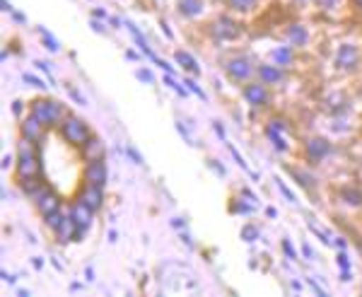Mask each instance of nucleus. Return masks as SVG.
I'll list each match as a JSON object with an SVG mask.
<instances>
[{
    "instance_id": "nucleus-1",
    "label": "nucleus",
    "mask_w": 362,
    "mask_h": 297,
    "mask_svg": "<svg viewBox=\"0 0 362 297\" xmlns=\"http://www.w3.org/2000/svg\"><path fill=\"white\" fill-rule=\"evenodd\" d=\"M29 114L44 128H61V124L66 121V109L58 102H54V99H37L32 104V112Z\"/></svg>"
},
{
    "instance_id": "nucleus-2",
    "label": "nucleus",
    "mask_w": 362,
    "mask_h": 297,
    "mask_svg": "<svg viewBox=\"0 0 362 297\" xmlns=\"http://www.w3.org/2000/svg\"><path fill=\"white\" fill-rule=\"evenodd\" d=\"M20 162H17V174L20 179H29V177H39V157H37V143L22 138L20 141Z\"/></svg>"
},
{
    "instance_id": "nucleus-3",
    "label": "nucleus",
    "mask_w": 362,
    "mask_h": 297,
    "mask_svg": "<svg viewBox=\"0 0 362 297\" xmlns=\"http://www.w3.org/2000/svg\"><path fill=\"white\" fill-rule=\"evenodd\" d=\"M61 136L66 138V143L70 145H78V148H83V145L92 138V131L87 128L85 121H80L78 116H66V121L61 124Z\"/></svg>"
},
{
    "instance_id": "nucleus-4",
    "label": "nucleus",
    "mask_w": 362,
    "mask_h": 297,
    "mask_svg": "<svg viewBox=\"0 0 362 297\" xmlns=\"http://www.w3.org/2000/svg\"><path fill=\"white\" fill-rule=\"evenodd\" d=\"M225 71L230 75V80H235V83H247L251 75H254V63H251L249 56H235L227 61Z\"/></svg>"
},
{
    "instance_id": "nucleus-5",
    "label": "nucleus",
    "mask_w": 362,
    "mask_h": 297,
    "mask_svg": "<svg viewBox=\"0 0 362 297\" xmlns=\"http://www.w3.org/2000/svg\"><path fill=\"white\" fill-rule=\"evenodd\" d=\"M68 215H70V220L75 223V240H83L85 230L92 225V215H95V211H92L85 201H78L73 208H70Z\"/></svg>"
},
{
    "instance_id": "nucleus-6",
    "label": "nucleus",
    "mask_w": 362,
    "mask_h": 297,
    "mask_svg": "<svg viewBox=\"0 0 362 297\" xmlns=\"http://www.w3.org/2000/svg\"><path fill=\"white\" fill-rule=\"evenodd\" d=\"M34 203H37V211L42 213L44 218H46V215H51V213H56V211H61V198H58L46 184L37 191Z\"/></svg>"
},
{
    "instance_id": "nucleus-7",
    "label": "nucleus",
    "mask_w": 362,
    "mask_h": 297,
    "mask_svg": "<svg viewBox=\"0 0 362 297\" xmlns=\"http://www.w3.org/2000/svg\"><path fill=\"white\" fill-rule=\"evenodd\" d=\"M244 99L251 104V107H266L271 102V92H268V85L259 83H247L244 85Z\"/></svg>"
},
{
    "instance_id": "nucleus-8",
    "label": "nucleus",
    "mask_w": 362,
    "mask_h": 297,
    "mask_svg": "<svg viewBox=\"0 0 362 297\" xmlns=\"http://www.w3.org/2000/svg\"><path fill=\"white\" fill-rule=\"evenodd\" d=\"M213 37L220 39V42H230V39L239 37V25L235 20H230V17H220L213 25Z\"/></svg>"
},
{
    "instance_id": "nucleus-9",
    "label": "nucleus",
    "mask_w": 362,
    "mask_h": 297,
    "mask_svg": "<svg viewBox=\"0 0 362 297\" xmlns=\"http://www.w3.org/2000/svg\"><path fill=\"white\" fill-rule=\"evenodd\" d=\"M256 75L264 85H280L285 80V68L276 66V63H264L256 68Z\"/></svg>"
},
{
    "instance_id": "nucleus-10",
    "label": "nucleus",
    "mask_w": 362,
    "mask_h": 297,
    "mask_svg": "<svg viewBox=\"0 0 362 297\" xmlns=\"http://www.w3.org/2000/svg\"><path fill=\"white\" fill-rule=\"evenodd\" d=\"M336 66L341 68V71H355V68L360 66V54L355 46L350 44H343L341 51H338V58H336Z\"/></svg>"
},
{
    "instance_id": "nucleus-11",
    "label": "nucleus",
    "mask_w": 362,
    "mask_h": 297,
    "mask_svg": "<svg viewBox=\"0 0 362 297\" xmlns=\"http://www.w3.org/2000/svg\"><path fill=\"white\" fill-rule=\"evenodd\" d=\"M104 182H107V167H104V162L102 160L87 162V167H85V184L99 186V189H102Z\"/></svg>"
},
{
    "instance_id": "nucleus-12",
    "label": "nucleus",
    "mask_w": 362,
    "mask_h": 297,
    "mask_svg": "<svg viewBox=\"0 0 362 297\" xmlns=\"http://www.w3.org/2000/svg\"><path fill=\"white\" fill-rule=\"evenodd\" d=\"M44 131L46 128L39 124L37 119H34L32 114H29V119L22 121V138H27V141H32V143H42L44 141Z\"/></svg>"
},
{
    "instance_id": "nucleus-13",
    "label": "nucleus",
    "mask_w": 362,
    "mask_h": 297,
    "mask_svg": "<svg viewBox=\"0 0 362 297\" xmlns=\"http://www.w3.org/2000/svg\"><path fill=\"white\" fill-rule=\"evenodd\" d=\"M329 153H331V143L324 141V138H314V141L307 143V155L312 157L314 162L324 160V157L329 155Z\"/></svg>"
},
{
    "instance_id": "nucleus-14",
    "label": "nucleus",
    "mask_w": 362,
    "mask_h": 297,
    "mask_svg": "<svg viewBox=\"0 0 362 297\" xmlns=\"http://www.w3.org/2000/svg\"><path fill=\"white\" fill-rule=\"evenodd\" d=\"M271 61L276 63V66H280V68H290V66H293V61H295L293 46H278V49H273Z\"/></svg>"
},
{
    "instance_id": "nucleus-15",
    "label": "nucleus",
    "mask_w": 362,
    "mask_h": 297,
    "mask_svg": "<svg viewBox=\"0 0 362 297\" xmlns=\"http://www.w3.org/2000/svg\"><path fill=\"white\" fill-rule=\"evenodd\" d=\"M80 201H85L92 211H99V206H102V189H99V186L85 184L83 194H80Z\"/></svg>"
},
{
    "instance_id": "nucleus-16",
    "label": "nucleus",
    "mask_w": 362,
    "mask_h": 297,
    "mask_svg": "<svg viewBox=\"0 0 362 297\" xmlns=\"http://www.w3.org/2000/svg\"><path fill=\"white\" fill-rule=\"evenodd\" d=\"M83 157H85V162L102 160V143H99L95 136H92L90 141L83 145Z\"/></svg>"
},
{
    "instance_id": "nucleus-17",
    "label": "nucleus",
    "mask_w": 362,
    "mask_h": 297,
    "mask_svg": "<svg viewBox=\"0 0 362 297\" xmlns=\"http://www.w3.org/2000/svg\"><path fill=\"white\" fill-rule=\"evenodd\" d=\"M307 39H309V34H307V29L302 27V25H293V27L288 29V42H290V46H305Z\"/></svg>"
},
{
    "instance_id": "nucleus-18",
    "label": "nucleus",
    "mask_w": 362,
    "mask_h": 297,
    "mask_svg": "<svg viewBox=\"0 0 362 297\" xmlns=\"http://www.w3.org/2000/svg\"><path fill=\"white\" fill-rule=\"evenodd\" d=\"M177 8H179V13H181V15H186V17H194V15L201 13L203 3H201V0H179V3H177Z\"/></svg>"
},
{
    "instance_id": "nucleus-19",
    "label": "nucleus",
    "mask_w": 362,
    "mask_h": 297,
    "mask_svg": "<svg viewBox=\"0 0 362 297\" xmlns=\"http://www.w3.org/2000/svg\"><path fill=\"white\" fill-rule=\"evenodd\" d=\"M177 61L181 63V68H186L189 73H201V68H198V63H196V58L191 56V54H186V51H177Z\"/></svg>"
},
{
    "instance_id": "nucleus-20",
    "label": "nucleus",
    "mask_w": 362,
    "mask_h": 297,
    "mask_svg": "<svg viewBox=\"0 0 362 297\" xmlns=\"http://www.w3.org/2000/svg\"><path fill=\"white\" fill-rule=\"evenodd\" d=\"M254 3L256 0H230V5L235 10H239V13H247V10L254 8Z\"/></svg>"
},
{
    "instance_id": "nucleus-21",
    "label": "nucleus",
    "mask_w": 362,
    "mask_h": 297,
    "mask_svg": "<svg viewBox=\"0 0 362 297\" xmlns=\"http://www.w3.org/2000/svg\"><path fill=\"white\" fill-rule=\"evenodd\" d=\"M242 237H244L247 242H251V240H256V237H259V230H256L254 225H247V227L242 230Z\"/></svg>"
},
{
    "instance_id": "nucleus-22",
    "label": "nucleus",
    "mask_w": 362,
    "mask_h": 297,
    "mask_svg": "<svg viewBox=\"0 0 362 297\" xmlns=\"http://www.w3.org/2000/svg\"><path fill=\"white\" fill-rule=\"evenodd\" d=\"M42 37H44V42H46V46H49L51 51H58V42L54 37H51L49 32H46V29H42Z\"/></svg>"
},
{
    "instance_id": "nucleus-23",
    "label": "nucleus",
    "mask_w": 362,
    "mask_h": 297,
    "mask_svg": "<svg viewBox=\"0 0 362 297\" xmlns=\"http://www.w3.org/2000/svg\"><path fill=\"white\" fill-rule=\"evenodd\" d=\"M165 83H167L169 87H172V90H177L179 95H186V90H184V87H181L179 83H177V80L172 78V75H167V78H165Z\"/></svg>"
},
{
    "instance_id": "nucleus-24",
    "label": "nucleus",
    "mask_w": 362,
    "mask_h": 297,
    "mask_svg": "<svg viewBox=\"0 0 362 297\" xmlns=\"http://www.w3.org/2000/svg\"><path fill=\"white\" fill-rule=\"evenodd\" d=\"M25 80H27V83H32L34 87H42V90H44V87H46V83H44V80H39V78H34V75H25Z\"/></svg>"
},
{
    "instance_id": "nucleus-25",
    "label": "nucleus",
    "mask_w": 362,
    "mask_h": 297,
    "mask_svg": "<svg viewBox=\"0 0 362 297\" xmlns=\"http://www.w3.org/2000/svg\"><path fill=\"white\" fill-rule=\"evenodd\" d=\"M184 85H189V90H191V92H196L198 97H206V95H203V90H201V87H198V85L194 83V80H186Z\"/></svg>"
},
{
    "instance_id": "nucleus-26",
    "label": "nucleus",
    "mask_w": 362,
    "mask_h": 297,
    "mask_svg": "<svg viewBox=\"0 0 362 297\" xmlns=\"http://www.w3.org/2000/svg\"><path fill=\"white\" fill-rule=\"evenodd\" d=\"M230 153H232V155H235L237 165H239V167H242V170H247V162H244V160H242V155H239V153H237V150H235V148H230Z\"/></svg>"
},
{
    "instance_id": "nucleus-27",
    "label": "nucleus",
    "mask_w": 362,
    "mask_h": 297,
    "mask_svg": "<svg viewBox=\"0 0 362 297\" xmlns=\"http://www.w3.org/2000/svg\"><path fill=\"white\" fill-rule=\"evenodd\" d=\"M128 157H131L133 162H138V165L143 162V157H140V153H136V148H128Z\"/></svg>"
},
{
    "instance_id": "nucleus-28",
    "label": "nucleus",
    "mask_w": 362,
    "mask_h": 297,
    "mask_svg": "<svg viewBox=\"0 0 362 297\" xmlns=\"http://www.w3.org/2000/svg\"><path fill=\"white\" fill-rule=\"evenodd\" d=\"M317 3H319V8H334L338 0H317Z\"/></svg>"
},
{
    "instance_id": "nucleus-29",
    "label": "nucleus",
    "mask_w": 362,
    "mask_h": 297,
    "mask_svg": "<svg viewBox=\"0 0 362 297\" xmlns=\"http://www.w3.org/2000/svg\"><path fill=\"white\" fill-rule=\"evenodd\" d=\"M138 78H143L145 83H153V75H150L148 71H138Z\"/></svg>"
},
{
    "instance_id": "nucleus-30",
    "label": "nucleus",
    "mask_w": 362,
    "mask_h": 297,
    "mask_svg": "<svg viewBox=\"0 0 362 297\" xmlns=\"http://www.w3.org/2000/svg\"><path fill=\"white\" fill-rule=\"evenodd\" d=\"M0 5H3V10H5V13H13V8H10V3H8V0H0Z\"/></svg>"
},
{
    "instance_id": "nucleus-31",
    "label": "nucleus",
    "mask_w": 362,
    "mask_h": 297,
    "mask_svg": "<svg viewBox=\"0 0 362 297\" xmlns=\"http://www.w3.org/2000/svg\"><path fill=\"white\" fill-rule=\"evenodd\" d=\"M353 8L358 10V13H362V0H353Z\"/></svg>"
},
{
    "instance_id": "nucleus-32",
    "label": "nucleus",
    "mask_w": 362,
    "mask_h": 297,
    "mask_svg": "<svg viewBox=\"0 0 362 297\" xmlns=\"http://www.w3.org/2000/svg\"><path fill=\"white\" fill-rule=\"evenodd\" d=\"M295 3H307V0H295Z\"/></svg>"
}]
</instances>
